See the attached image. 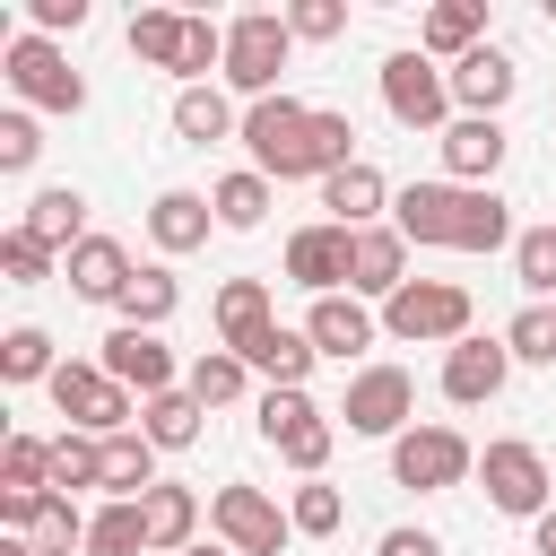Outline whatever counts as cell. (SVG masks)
Listing matches in <instances>:
<instances>
[{
    "mask_svg": "<svg viewBox=\"0 0 556 556\" xmlns=\"http://www.w3.org/2000/svg\"><path fill=\"white\" fill-rule=\"evenodd\" d=\"M321 208H330V226H348V235H365V226H382V208H391V182H382V165H339L330 182H321Z\"/></svg>",
    "mask_w": 556,
    "mask_h": 556,
    "instance_id": "cell-18",
    "label": "cell"
},
{
    "mask_svg": "<svg viewBox=\"0 0 556 556\" xmlns=\"http://www.w3.org/2000/svg\"><path fill=\"white\" fill-rule=\"evenodd\" d=\"M43 156V130H35V113H0V174H26Z\"/></svg>",
    "mask_w": 556,
    "mask_h": 556,
    "instance_id": "cell-45",
    "label": "cell"
},
{
    "mask_svg": "<svg viewBox=\"0 0 556 556\" xmlns=\"http://www.w3.org/2000/svg\"><path fill=\"white\" fill-rule=\"evenodd\" d=\"M87 521H96V513H78V495L52 486V495L35 504V530H26V539H35V556H70V547H87Z\"/></svg>",
    "mask_w": 556,
    "mask_h": 556,
    "instance_id": "cell-34",
    "label": "cell"
},
{
    "mask_svg": "<svg viewBox=\"0 0 556 556\" xmlns=\"http://www.w3.org/2000/svg\"><path fill=\"white\" fill-rule=\"evenodd\" d=\"M52 486H61V495L104 486V443H96V434H78V426H70V434H52Z\"/></svg>",
    "mask_w": 556,
    "mask_h": 556,
    "instance_id": "cell-39",
    "label": "cell"
},
{
    "mask_svg": "<svg viewBox=\"0 0 556 556\" xmlns=\"http://www.w3.org/2000/svg\"><path fill=\"white\" fill-rule=\"evenodd\" d=\"M61 374V356H52V339L35 330V321H17L9 339H0V382H52Z\"/></svg>",
    "mask_w": 556,
    "mask_h": 556,
    "instance_id": "cell-38",
    "label": "cell"
},
{
    "mask_svg": "<svg viewBox=\"0 0 556 556\" xmlns=\"http://www.w3.org/2000/svg\"><path fill=\"white\" fill-rule=\"evenodd\" d=\"M174 304H182L174 269H156V261H148V269L130 278V295H122V321H130V330H156V321H174Z\"/></svg>",
    "mask_w": 556,
    "mask_h": 556,
    "instance_id": "cell-37",
    "label": "cell"
},
{
    "mask_svg": "<svg viewBox=\"0 0 556 556\" xmlns=\"http://www.w3.org/2000/svg\"><path fill=\"white\" fill-rule=\"evenodd\" d=\"M339 165H356V122H348V113H330V104H313V130H304V174H313V182H330Z\"/></svg>",
    "mask_w": 556,
    "mask_h": 556,
    "instance_id": "cell-32",
    "label": "cell"
},
{
    "mask_svg": "<svg viewBox=\"0 0 556 556\" xmlns=\"http://www.w3.org/2000/svg\"><path fill=\"white\" fill-rule=\"evenodd\" d=\"M182 43H191V17L182 9H139L130 17V52L148 70H182Z\"/></svg>",
    "mask_w": 556,
    "mask_h": 556,
    "instance_id": "cell-31",
    "label": "cell"
},
{
    "mask_svg": "<svg viewBox=\"0 0 556 556\" xmlns=\"http://www.w3.org/2000/svg\"><path fill=\"white\" fill-rule=\"evenodd\" d=\"M174 130H182L191 148H208V139H243V122H235L226 87H182V96H174Z\"/></svg>",
    "mask_w": 556,
    "mask_h": 556,
    "instance_id": "cell-29",
    "label": "cell"
},
{
    "mask_svg": "<svg viewBox=\"0 0 556 556\" xmlns=\"http://www.w3.org/2000/svg\"><path fill=\"white\" fill-rule=\"evenodd\" d=\"M530 547H539V556H556V504H547V513L530 521Z\"/></svg>",
    "mask_w": 556,
    "mask_h": 556,
    "instance_id": "cell-48",
    "label": "cell"
},
{
    "mask_svg": "<svg viewBox=\"0 0 556 556\" xmlns=\"http://www.w3.org/2000/svg\"><path fill=\"white\" fill-rule=\"evenodd\" d=\"M208 226H217L208 191H156V208H148V243L156 252H200Z\"/></svg>",
    "mask_w": 556,
    "mask_h": 556,
    "instance_id": "cell-25",
    "label": "cell"
},
{
    "mask_svg": "<svg viewBox=\"0 0 556 556\" xmlns=\"http://www.w3.org/2000/svg\"><path fill=\"white\" fill-rule=\"evenodd\" d=\"M374 313H365V295H313V313H304V339L321 348V356H365L374 348Z\"/></svg>",
    "mask_w": 556,
    "mask_h": 556,
    "instance_id": "cell-20",
    "label": "cell"
},
{
    "mask_svg": "<svg viewBox=\"0 0 556 556\" xmlns=\"http://www.w3.org/2000/svg\"><path fill=\"white\" fill-rule=\"evenodd\" d=\"M486 43V0H443V9H426V26H417V52L426 61H469Z\"/></svg>",
    "mask_w": 556,
    "mask_h": 556,
    "instance_id": "cell-23",
    "label": "cell"
},
{
    "mask_svg": "<svg viewBox=\"0 0 556 556\" xmlns=\"http://www.w3.org/2000/svg\"><path fill=\"white\" fill-rule=\"evenodd\" d=\"M87 556H148V513L104 495V513L87 521Z\"/></svg>",
    "mask_w": 556,
    "mask_h": 556,
    "instance_id": "cell-36",
    "label": "cell"
},
{
    "mask_svg": "<svg viewBox=\"0 0 556 556\" xmlns=\"http://www.w3.org/2000/svg\"><path fill=\"white\" fill-rule=\"evenodd\" d=\"M382 104H391V122L400 130H452L460 113H452V70H434L426 52H391L382 61Z\"/></svg>",
    "mask_w": 556,
    "mask_h": 556,
    "instance_id": "cell-7",
    "label": "cell"
},
{
    "mask_svg": "<svg viewBox=\"0 0 556 556\" xmlns=\"http://www.w3.org/2000/svg\"><path fill=\"white\" fill-rule=\"evenodd\" d=\"M287 52H295V26H287V9H243L235 26H226V87L235 96H278V70H287Z\"/></svg>",
    "mask_w": 556,
    "mask_h": 556,
    "instance_id": "cell-2",
    "label": "cell"
},
{
    "mask_svg": "<svg viewBox=\"0 0 556 556\" xmlns=\"http://www.w3.org/2000/svg\"><path fill=\"white\" fill-rule=\"evenodd\" d=\"M348 252H356L348 226H330V217H321V226H295V235H287V278H295L304 295H339V287H348Z\"/></svg>",
    "mask_w": 556,
    "mask_h": 556,
    "instance_id": "cell-14",
    "label": "cell"
},
{
    "mask_svg": "<svg viewBox=\"0 0 556 556\" xmlns=\"http://www.w3.org/2000/svg\"><path fill=\"white\" fill-rule=\"evenodd\" d=\"M243 382H252V365H243L235 348H208V356H191V374H182V391H191L200 408H226V400H243Z\"/></svg>",
    "mask_w": 556,
    "mask_h": 556,
    "instance_id": "cell-33",
    "label": "cell"
},
{
    "mask_svg": "<svg viewBox=\"0 0 556 556\" xmlns=\"http://www.w3.org/2000/svg\"><path fill=\"white\" fill-rule=\"evenodd\" d=\"M139 513H148V547H156V556H182L191 530H200V495H191V486H148Z\"/></svg>",
    "mask_w": 556,
    "mask_h": 556,
    "instance_id": "cell-28",
    "label": "cell"
},
{
    "mask_svg": "<svg viewBox=\"0 0 556 556\" xmlns=\"http://www.w3.org/2000/svg\"><path fill=\"white\" fill-rule=\"evenodd\" d=\"M374 556H443V539H434V530H382Z\"/></svg>",
    "mask_w": 556,
    "mask_h": 556,
    "instance_id": "cell-47",
    "label": "cell"
},
{
    "mask_svg": "<svg viewBox=\"0 0 556 556\" xmlns=\"http://www.w3.org/2000/svg\"><path fill=\"white\" fill-rule=\"evenodd\" d=\"M208 208H217V226L252 235V226L269 217V174H252V165H243V174H226V182L208 191Z\"/></svg>",
    "mask_w": 556,
    "mask_h": 556,
    "instance_id": "cell-35",
    "label": "cell"
},
{
    "mask_svg": "<svg viewBox=\"0 0 556 556\" xmlns=\"http://www.w3.org/2000/svg\"><path fill=\"white\" fill-rule=\"evenodd\" d=\"M469 469H478V452H469V434H452V426H408V434L391 443V478L417 486V495H443V486H460Z\"/></svg>",
    "mask_w": 556,
    "mask_h": 556,
    "instance_id": "cell-10",
    "label": "cell"
},
{
    "mask_svg": "<svg viewBox=\"0 0 556 556\" xmlns=\"http://www.w3.org/2000/svg\"><path fill=\"white\" fill-rule=\"evenodd\" d=\"M287 26H295V43H339V35H348V9H339V0H295Z\"/></svg>",
    "mask_w": 556,
    "mask_h": 556,
    "instance_id": "cell-44",
    "label": "cell"
},
{
    "mask_svg": "<svg viewBox=\"0 0 556 556\" xmlns=\"http://www.w3.org/2000/svg\"><path fill=\"white\" fill-rule=\"evenodd\" d=\"M513 278L530 287V304L556 295V226H521L513 235Z\"/></svg>",
    "mask_w": 556,
    "mask_h": 556,
    "instance_id": "cell-40",
    "label": "cell"
},
{
    "mask_svg": "<svg viewBox=\"0 0 556 556\" xmlns=\"http://www.w3.org/2000/svg\"><path fill=\"white\" fill-rule=\"evenodd\" d=\"M43 391H52V408H61L78 434H96V443H113V434H130V426H139V400H130L104 365H78V356H70Z\"/></svg>",
    "mask_w": 556,
    "mask_h": 556,
    "instance_id": "cell-5",
    "label": "cell"
},
{
    "mask_svg": "<svg viewBox=\"0 0 556 556\" xmlns=\"http://www.w3.org/2000/svg\"><path fill=\"white\" fill-rule=\"evenodd\" d=\"M148 486H165V478H156V443L130 426V434L104 443V495H113V504H139Z\"/></svg>",
    "mask_w": 556,
    "mask_h": 556,
    "instance_id": "cell-27",
    "label": "cell"
},
{
    "mask_svg": "<svg viewBox=\"0 0 556 556\" xmlns=\"http://www.w3.org/2000/svg\"><path fill=\"white\" fill-rule=\"evenodd\" d=\"M182 556H235V547H182Z\"/></svg>",
    "mask_w": 556,
    "mask_h": 556,
    "instance_id": "cell-49",
    "label": "cell"
},
{
    "mask_svg": "<svg viewBox=\"0 0 556 556\" xmlns=\"http://www.w3.org/2000/svg\"><path fill=\"white\" fill-rule=\"evenodd\" d=\"M130 252L113 243V235H87L78 252H70V295H87V304H122L130 295Z\"/></svg>",
    "mask_w": 556,
    "mask_h": 556,
    "instance_id": "cell-22",
    "label": "cell"
},
{
    "mask_svg": "<svg viewBox=\"0 0 556 556\" xmlns=\"http://www.w3.org/2000/svg\"><path fill=\"white\" fill-rule=\"evenodd\" d=\"M261 443H269L287 469L321 478V460H330V443H339V417L313 408V391H261Z\"/></svg>",
    "mask_w": 556,
    "mask_h": 556,
    "instance_id": "cell-6",
    "label": "cell"
},
{
    "mask_svg": "<svg viewBox=\"0 0 556 556\" xmlns=\"http://www.w3.org/2000/svg\"><path fill=\"white\" fill-rule=\"evenodd\" d=\"M382 330L408 339V348H460V339H469V287H452V278H408V287L382 304Z\"/></svg>",
    "mask_w": 556,
    "mask_h": 556,
    "instance_id": "cell-3",
    "label": "cell"
},
{
    "mask_svg": "<svg viewBox=\"0 0 556 556\" xmlns=\"http://www.w3.org/2000/svg\"><path fill=\"white\" fill-rule=\"evenodd\" d=\"M478 478H486V504L495 513H513V521H539L547 513V460H539V443H521V434L486 443L478 452Z\"/></svg>",
    "mask_w": 556,
    "mask_h": 556,
    "instance_id": "cell-11",
    "label": "cell"
},
{
    "mask_svg": "<svg viewBox=\"0 0 556 556\" xmlns=\"http://www.w3.org/2000/svg\"><path fill=\"white\" fill-rule=\"evenodd\" d=\"M287 521H295V539H330V530L348 521V504H339V486H321V478H304V486L287 495Z\"/></svg>",
    "mask_w": 556,
    "mask_h": 556,
    "instance_id": "cell-41",
    "label": "cell"
},
{
    "mask_svg": "<svg viewBox=\"0 0 556 556\" xmlns=\"http://www.w3.org/2000/svg\"><path fill=\"white\" fill-rule=\"evenodd\" d=\"M269 321H278V313H269V278H226V287H217V339H226V348H252Z\"/></svg>",
    "mask_w": 556,
    "mask_h": 556,
    "instance_id": "cell-26",
    "label": "cell"
},
{
    "mask_svg": "<svg viewBox=\"0 0 556 556\" xmlns=\"http://www.w3.org/2000/svg\"><path fill=\"white\" fill-rule=\"evenodd\" d=\"M408 287V235L400 226H365L356 235V252H348V295H400Z\"/></svg>",
    "mask_w": 556,
    "mask_h": 556,
    "instance_id": "cell-16",
    "label": "cell"
},
{
    "mask_svg": "<svg viewBox=\"0 0 556 556\" xmlns=\"http://www.w3.org/2000/svg\"><path fill=\"white\" fill-rule=\"evenodd\" d=\"M200 400L191 391H156V400H139V434L156 443V452H182V443H200Z\"/></svg>",
    "mask_w": 556,
    "mask_h": 556,
    "instance_id": "cell-30",
    "label": "cell"
},
{
    "mask_svg": "<svg viewBox=\"0 0 556 556\" xmlns=\"http://www.w3.org/2000/svg\"><path fill=\"white\" fill-rule=\"evenodd\" d=\"M504 165V122H486V113H460L452 130H443V174L452 182H469V191H486V174Z\"/></svg>",
    "mask_w": 556,
    "mask_h": 556,
    "instance_id": "cell-19",
    "label": "cell"
},
{
    "mask_svg": "<svg viewBox=\"0 0 556 556\" xmlns=\"http://www.w3.org/2000/svg\"><path fill=\"white\" fill-rule=\"evenodd\" d=\"M304 130H313V104H295L287 87H278V96H261V104H243L252 174H269V182H313V174H304Z\"/></svg>",
    "mask_w": 556,
    "mask_h": 556,
    "instance_id": "cell-4",
    "label": "cell"
},
{
    "mask_svg": "<svg viewBox=\"0 0 556 556\" xmlns=\"http://www.w3.org/2000/svg\"><path fill=\"white\" fill-rule=\"evenodd\" d=\"M43 252H78L87 243V191H70V182H52V191H35L26 200V217H17Z\"/></svg>",
    "mask_w": 556,
    "mask_h": 556,
    "instance_id": "cell-24",
    "label": "cell"
},
{
    "mask_svg": "<svg viewBox=\"0 0 556 556\" xmlns=\"http://www.w3.org/2000/svg\"><path fill=\"white\" fill-rule=\"evenodd\" d=\"M391 226L408 243H443V252H504L513 243V208L469 182H408L391 200Z\"/></svg>",
    "mask_w": 556,
    "mask_h": 556,
    "instance_id": "cell-1",
    "label": "cell"
},
{
    "mask_svg": "<svg viewBox=\"0 0 556 556\" xmlns=\"http://www.w3.org/2000/svg\"><path fill=\"white\" fill-rule=\"evenodd\" d=\"M0 70H9V87H17L26 104H43V113H78V104H87V78L70 70V52H61L52 35H17V43L0 52Z\"/></svg>",
    "mask_w": 556,
    "mask_h": 556,
    "instance_id": "cell-8",
    "label": "cell"
},
{
    "mask_svg": "<svg viewBox=\"0 0 556 556\" xmlns=\"http://www.w3.org/2000/svg\"><path fill=\"white\" fill-rule=\"evenodd\" d=\"M513 87H521V70H513V52H495V43H478L469 61H452V104L460 113H504L513 104Z\"/></svg>",
    "mask_w": 556,
    "mask_h": 556,
    "instance_id": "cell-17",
    "label": "cell"
},
{
    "mask_svg": "<svg viewBox=\"0 0 556 556\" xmlns=\"http://www.w3.org/2000/svg\"><path fill=\"white\" fill-rule=\"evenodd\" d=\"M339 417H348V434H408V417H417V382H408V365H365V374H348V400H339Z\"/></svg>",
    "mask_w": 556,
    "mask_h": 556,
    "instance_id": "cell-9",
    "label": "cell"
},
{
    "mask_svg": "<svg viewBox=\"0 0 556 556\" xmlns=\"http://www.w3.org/2000/svg\"><path fill=\"white\" fill-rule=\"evenodd\" d=\"M96 365H104L122 391H139V400L182 391V382H174V348H165L156 330H130V321H122V330H104V356H96Z\"/></svg>",
    "mask_w": 556,
    "mask_h": 556,
    "instance_id": "cell-13",
    "label": "cell"
},
{
    "mask_svg": "<svg viewBox=\"0 0 556 556\" xmlns=\"http://www.w3.org/2000/svg\"><path fill=\"white\" fill-rule=\"evenodd\" d=\"M235 356H243V365H252L269 391H304V374L321 365V348H313L304 330H287V321H269V330H261L252 348H235Z\"/></svg>",
    "mask_w": 556,
    "mask_h": 556,
    "instance_id": "cell-21",
    "label": "cell"
},
{
    "mask_svg": "<svg viewBox=\"0 0 556 556\" xmlns=\"http://www.w3.org/2000/svg\"><path fill=\"white\" fill-rule=\"evenodd\" d=\"M208 521H217V539H226L235 556H278V547L295 539V521H287L261 486H217V495H208Z\"/></svg>",
    "mask_w": 556,
    "mask_h": 556,
    "instance_id": "cell-12",
    "label": "cell"
},
{
    "mask_svg": "<svg viewBox=\"0 0 556 556\" xmlns=\"http://www.w3.org/2000/svg\"><path fill=\"white\" fill-rule=\"evenodd\" d=\"M504 374H513V348H504V339H460V348H443V400H452V408L495 400Z\"/></svg>",
    "mask_w": 556,
    "mask_h": 556,
    "instance_id": "cell-15",
    "label": "cell"
},
{
    "mask_svg": "<svg viewBox=\"0 0 556 556\" xmlns=\"http://www.w3.org/2000/svg\"><path fill=\"white\" fill-rule=\"evenodd\" d=\"M0 278H9V287H43V278H52V252H43L26 226H9V235H0Z\"/></svg>",
    "mask_w": 556,
    "mask_h": 556,
    "instance_id": "cell-43",
    "label": "cell"
},
{
    "mask_svg": "<svg viewBox=\"0 0 556 556\" xmlns=\"http://www.w3.org/2000/svg\"><path fill=\"white\" fill-rule=\"evenodd\" d=\"M504 348H513V365H556V304H521Z\"/></svg>",
    "mask_w": 556,
    "mask_h": 556,
    "instance_id": "cell-42",
    "label": "cell"
},
{
    "mask_svg": "<svg viewBox=\"0 0 556 556\" xmlns=\"http://www.w3.org/2000/svg\"><path fill=\"white\" fill-rule=\"evenodd\" d=\"M87 0H26V35H78Z\"/></svg>",
    "mask_w": 556,
    "mask_h": 556,
    "instance_id": "cell-46",
    "label": "cell"
}]
</instances>
